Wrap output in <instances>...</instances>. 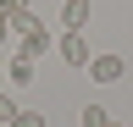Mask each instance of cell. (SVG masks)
<instances>
[{"instance_id":"6da1fadb","label":"cell","mask_w":133,"mask_h":127,"mask_svg":"<svg viewBox=\"0 0 133 127\" xmlns=\"http://www.w3.org/2000/svg\"><path fill=\"white\" fill-rule=\"evenodd\" d=\"M56 55L66 61V66L83 72V66H89V28H66V33L56 39Z\"/></svg>"},{"instance_id":"ba28073f","label":"cell","mask_w":133,"mask_h":127,"mask_svg":"<svg viewBox=\"0 0 133 127\" xmlns=\"http://www.w3.org/2000/svg\"><path fill=\"white\" fill-rule=\"evenodd\" d=\"M11 116H17V100H11V94H6V88H0V127H6Z\"/></svg>"},{"instance_id":"8992f818","label":"cell","mask_w":133,"mask_h":127,"mask_svg":"<svg viewBox=\"0 0 133 127\" xmlns=\"http://www.w3.org/2000/svg\"><path fill=\"white\" fill-rule=\"evenodd\" d=\"M78 122H83V127H111V110H105V105H83Z\"/></svg>"},{"instance_id":"7a4b0ae2","label":"cell","mask_w":133,"mask_h":127,"mask_svg":"<svg viewBox=\"0 0 133 127\" xmlns=\"http://www.w3.org/2000/svg\"><path fill=\"white\" fill-rule=\"evenodd\" d=\"M83 72H89L94 77V83H122V55H89V66H83Z\"/></svg>"},{"instance_id":"9c48e42d","label":"cell","mask_w":133,"mask_h":127,"mask_svg":"<svg viewBox=\"0 0 133 127\" xmlns=\"http://www.w3.org/2000/svg\"><path fill=\"white\" fill-rule=\"evenodd\" d=\"M6 44H11V11L0 6V50H6Z\"/></svg>"},{"instance_id":"277c9868","label":"cell","mask_w":133,"mask_h":127,"mask_svg":"<svg viewBox=\"0 0 133 127\" xmlns=\"http://www.w3.org/2000/svg\"><path fill=\"white\" fill-rule=\"evenodd\" d=\"M6 77H11L17 88H22V83H33V77H39V61H28V55H11V66H6Z\"/></svg>"},{"instance_id":"3957f363","label":"cell","mask_w":133,"mask_h":127,"mask_svg":"<svg viewBox=\"0 0 133 127\" xmlns=\"http://www.w3.org/2000/svg\"><path fill=\"white\" fill-rule=\"evenodd\" d=\"M11 55H28V61H39V55H50V28L39 22L33 33H22V39H17V50H11Z\"/></svg>"},{"instance_id":"8fae6325","label":"cell","mask_w":133,"mask_h":127,"mask_svg":"<svg viewBox=\"0 0 133 127\" xmlns=\"http://www.w3.org/2000/svg\"><path fill=\"white\" fill-rule=\"evenodd\" d=\"M0 6H6V0H0ZM6 11H11V6H6Z\"/></svg>"},{"instance_id":"30bf717a","label":"cell","mask_w":133,"mask_h":127,"mask_svg":"<svg viewBox=\"0 0 133 127\" xmlns=\"http://www.w3.org/2000/svg\"><path fill=\"white\" fill-rule=\"evenodd\" d=\"M6 6H11V11H17V6H28V0H6Z\"/></svg>"},{"instance_id":"52a82bcc","label":"cell","mask_w":133,"mask_h":127,"mask_svg":"<svg viewBox=\"0 0 133 127\" xmlns=\"http://www.w3.org/2000/svg\"><path fill=\"white\" fill-rule=\"evenodd\" d=\"M6 127H44V110H22V105H17V116Z\"/></svg>"},{"instance_id":"5b68a950","label":"cell","mask_w":133,"mask_h":127,"mask_svg":"<svg viewBox=\"0 0 133 127\" xmlns=\"http://www.w3.org/2000/svg\"><path fill=\"white\" fill-rule=\"evenodd\" d=\"M61 28H89V0H66L61 6Z\"/></svg>"},{"instance_id":"7c38bea8","label":"cell","mask_w":133,"mask_h":127,"mask_svg":"<svg viewBox=\"0 0 133 127\" xmlns=\"http://www.w3.org/2000/svg\"><path fill=\"white\" fill-rule=\"evenodd\" d=\"M111 127H122V122H111Z\"/></svg>"}]
</instances>
